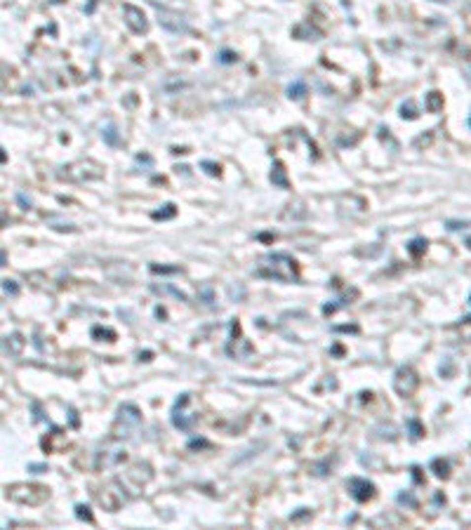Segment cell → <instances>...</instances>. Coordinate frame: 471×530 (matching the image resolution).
Returning a JSON list of instances; mask_svg holds the SVG:
<instances>
[{
    "label": "cell",
    "instance_id": "6da1fadb",
    "mask_svg": "<svg viewBox=\"0 0 471 530\" xmlns=\"http://www.w3.org/2000/svg\"><path fill=\"white\" fill-rule=\"evenodd\" d=\"M255 274L262 278H271V281H280V283H292L297 281L300 266L297 262L285 252H271L264 254L259 259V266L255 269Z\"/></svg>",
    "mask_w": 471,
    "mask_h": 530
},
{
    "label": "cell",
    "instance_id": "7a4b0ae2",
    "mask_svg": "<svg viewBox=\"0 0 471 530\" xmlns=\"http://www.w3.org/2000/svg\"><path fill=\"white\" fill-rule=\"evenodd\" d=\"M5 495L17 504H43L50 497V490L38 483H14V486H7Z\"/></svg>",
    "mask_w": 471,
    "mask_h": 530
},
{
    "label": "cell",
    "instance_id": "3957f363",
    "mask_svg": "<svg viewBox=\"0 0 471 530\" xmlns=\"http://www.w3.org/2000/svg\"><path fill=\"white\" fill-rule=\"evenodd\" d=\"M139 424H141V413L137 410V405H132V403L120 405L116 424H113V438H128Z\"/></svg>",
    "mask_w": 471,
    "mask_h": 530
},
{
    "label": "cell",
    "instance_id": "277c9868",
    "mask_svg": "<svg viewBox=\"0 0 471 530\" xmlns=\"http://www.w3.org/2000/svg\"><path fill=\"white\" fill-rule=\"evenodd\" d=\"M125 499H128L125 488H123V483H118V481L108 483V486L101 488V493H99V502H101V507L108 509V511H118V509L125 504Z\"/></svg>",
    "mask_w": 471,
    "mask_h": 530
},
{
    "label": "cell",
    "instance_id": "5b68a950",
    "mask_svg": "<svg viewBox=\"0 0 471 530\" xmlns=\"http://www.w3.org/2000/svg\"><path fill=\"white\" fill-rule=\"evenodd\" d=\"M191 403V393H182L177 403H174V408H172V424L179 429V431H189L193 424H196V415L186 413V405Z\"/></svg>",
    "mask_w": 471,
    "mask_h": 530
},
{
    "label": "cell",
    "instance_id": "8992f818",
    "mask_svg": "<svg viewBox=\"0 0 471 530\" xmlns=\"http://www.w3.org/2000/svg\"><path fill=\"white\" fill-rule=\"evenodd\" d=\"M417 387H419L417 372L412 370V368H407V365L398 368L396 377H394V389H396V393H401V396L405 398V396H412Z\"/></svg>",
    "mask_w": 471,
    "mask_h": 530
},
{
    "label": "cell",
    "instance_id": "52a82bcc",
    "mask_svg": "<svg viewBox=\"0 0 471 530\" xmlns=\"http://www.w3.org/2000/svg\"><path fill=\"white\" fill-rule=\"evenodd\" d=\"M346 490H349V495H351L356 502H368V499L375 497V483L368 481V478H361V476L349 478V481H346Z\"/></svg>",
    "mask_w": 471,
    "mask_h": 530
},
{
    "label": "cell",
    "instance_id": "ba28073f",
    "mask_svg": "<svg viewBox=\"0 0 471 530\" xmlns=\"http://www.w3.org/2000/svg\"><path fill=\"white\" fill-rule=\"evenodd\" d=\"M153 5H156V10H158V19H161V26H165L168 31H172V33H186L189 31V24H186V19H184L182 14H177V12H172V10H165V7H161L156 0H151Z\"/></svg>",
    "mask_w": 471,
    "mask_h": 530
},
{
    "label": "cell",
    "instance_id": "9c48e42d",
    "mask_svg": "<svg viewBox=\"0 0 471 530\" xmlns=\"http://www.w3.org/2000/svg\"><path fill=\"white\" fill-rule=\"evenodd\" d=\"M123 14H125V24H128V29L132 33H146L149 31V21H146V14L139 10V7H135V5H123Z\"/></svg>",
    "mask_w": 471,
    "mask_h": 530
},
{
    "label": "cell",
    "instance_id": "30bf717a",
    "mask_svg": "<svg viewBox=\"0 0 471 530\" xmlns=\"http://www.w3.org/2000/svg\"><path fill=\"white\" fill-rule=\"evenodd\" d=\"M123 459H125V450H123V445H111V448H104V450H99V453H97L95 466L101 471V469H111V466H116L118 462H123Z\"/></svg>",
    "mask_w": 471,
    "mask_h": 530
},
{
    "label": "cell",
    "instance_id": "8fae6325",
    "mask_svg": "<svg viewBox=\"0 0 471 530\" xmlns=\"http://www.w3.org/2000/svg\"><path fill=\"white\" fill-rule=\"evenodd\" d=\"M226 351L231 353V356H236V358H243V356H250L252 353V344L247 342V339H243V337H238V339H231V344L226 347Z\"/></svg>",
    "mask_w": 471,
    "mask_h": 530
},
{
    "label": "cell",
    "instance_id": "7c38bea8",
    "mask_svg": "<svg viewBox=\"0 0 471 530\" xmlns=\"http://www.w3.org/2000/svg\"><path fill=\"white\" fill-rule=\"evenodd\" d=\"M24 344H26V339H24L19 332H14L12 337H5V349L10 351V353H14V356H19V353H22Z\"/></svg>",
    "mask_w": 471,
    "mask_h": 530
},
{
    "label": "cell",
    "instance_id": "4fadbf2b",
    "mask_svg": "<svg viewBox=\"0 0 471 530\" xmlns=\"http://www.w3.org/2000/svg\"><path fill=\"white\" fill-rule=\"evenodd\" d=\"M271 181L278 186V189H288L290 186V181H288V177H285V170H283V165L280 163H276L273 165V172H271Z\"/></svg>",
    "mask_w": 471,
    "mask_h": 530
},
{
    "label": "cell",
    "instance_id": "5bb4252c",
    "mask_svg": "<svg viewBox=\"0 0 471 530\" xmlns=\"http://www.w3.org/2000/svg\"><path fill=\"white\" fill-rule=\"evenodd\" d=\"M151 290H153V292H158V295H172V297H177L179 302H186V295L179 292L177 287H172V285H151Z\"/></svg>",
    "mask_w": 471,
    "mask_h": 530
},
{
    "label": "cell",
    "instance_id": "9a60e30c",
    "mask_svg": "<svg viewBox=\"0 0 471 530\" xmlns=\"http://www.w3.org/2000/svg\"><path fill=\"white\" fill-rule=\"evenodd\" d=\"M304 95H306V85H304V80H295V83L288 85V97L290 99H302Z\"/></svg>",
    "mask_w": 471,
    "mask_h": 530
},
{
    "label": "cell",
    "instance_id": "2e32d148",
    "mask_svg": "<svg viewBox=\"0 0 471 530\" xmlns=\"http://www.w3.org/2000/svg\"><path fill=\"white\" fill-rule=\"evenodd\" d=\"M198 299H203V304H207V307H212V302H214V292H212V285H210V283H205V285H201V287H198Z\"/></svg>",
    "mask_w": 471,
    "mask_h": 530
},
{
    "label": "cell",
    "instance_id": "e0dca14e",
    "mask_svg": "<svg viewBox=\"0 0 471 530\" xmlns=\"http://www.w3.org/2000/svg\"><path fill=\"white\" fill-rule=\"evenodd\" d=\"M424 250H427V241H424V238H415V241H410V245H407V252L412 254V257H419Z\"/></svg>",
    "mask_w": 471,
    "mask_h": 530
},
{
    "label": "cell",
    "instance_id": "ac0fdd59",
    "mask_svg": "<svg viewBox=\"0 0 471 530\" xmlns=\"http://www.w3.org/2000/svg\"><path fill=\"white\" fill-rule=\"evenodd\" d=\"M75 516H78L80 521L95 523V516H92V511H90V507H87V504H78V507H75Z\"/></svg>",
    "mask_w": 471,
    "mask_h": 530
},
{
    "label": "cell",
    "instance_id": "d6986e66",
    "mask_svg": "<svg viewBox=\"0 0 471 530\" xmlns=\"http://www.w3.org/2000/svg\"><path fill=\"white\" fill-rule=\"evenodd\" d=\"M431 469H434V474H436V476H448V462H445V459H434V462H431Z\"/></svg>",
    "mask_w": 471,
    "mask_h": 530
},
{
    "label": "cell",
    "instance_id": "ffe728a7",
    "mask_svg": "<svg viewBox=\"0 0 471 530\" xmlns=\"http://www.w3.org/2000/svg\"><path fill=\"white\" fill-rule=\"evenodd\" d=\"M2 292H5V295H10V297L19 295V285H17V281H12V278H5V281H2Z\"/></svg>",
    "mask_w": 471,
    "mask_h": 530
},
{
    "label": "cell",
    "instance_id": "44dd1931",
    "mask_svg": "<svg viewBox=\"0 0 471 530\" xmlns=\"http://www.w3.org/2000/svg\"><path fill=\"white\" fill-rule=\"evenodd\" d=\"M440 106H443V99H440V95H438V92H431V95H429V99H427V108H429V111H438Z\"/></svg>",
    "mask_w": 471,
    "mask_h": 530
},
{
    "label": "cell",
    "instance_id": "7402d4cb",
    "mask_svg": "<svg viewBox=\"0 0 471 530\" xmlns=\"http://www.w3.org/2000/svg\"><path fill=\"white\" fill-rule=\"evenodd\" d=\"M407 429H410V436L412 438H419V436L424 434V429H422V424L417 420H407Z\"/></svg>",
    "mask_w": 471,
    "mask_h": 530
},
{
    "label": "cell",
    "instance_id": "603a6c76",
    "mask_svg": "<svg viewBox=\"0 0 471 530\" xmlns=\"http://www.w3.org/2000/svg\"><path fill=\"white\" fill-rule=\"evenodd\" d=\"M174 212H177V210H174V205H165V210L153 212V219H170Z\"/></svg>",
    "mask_w": 471,
    "mask_h": 530
},
{
    "label": "cell",
    "instance_id": "cb8c5ba5",
    "mask_svg": "<svg viewBox=\"0 0 471 530\" xmlns=\"http://www.w3.org/2000/svg\"><path fill=\"white\" fill-rule=\"evenodd\" d=\"M92 337H108L111 342L116 339V332L108 328H92Z\"/></svg>",
    "mask_w": 471,
    "mask_h": 530
},
{
    "label": "cell",
    "instance_id": "d4e9b609",
    "mask_svg": "<svg viewBox=\"0 0 471 530\" xmlns=\"http://www.w3.org/2000/svg\"><path fill=\"white\" fill-rule=\"evenodd\" d=\"M101 135H104V139H106L108 144H118V135H116V127L113 125H106Z\"/></svg>",
    "mask_w": 471,
    "mask_h": 530
},
{
    "label": "cell",
    "instance_id": "484cf974",
    "mask_svg": "<svg viewBox=\"0 0 471 530\" xmlns=\"http://www.w3.org/2000/svg\"><path fill=\"white\" fill-rule=\"evenodd\" d=\"M201 168H203L207 175H212V177H217V175H219V165H217V163H212V160H203V163H201Z\"/></svg>",
    "mask_w": 471,
    "mask_h": 530
},
{
    "label": "cell",
    "instance_id": "4316f807",
    "mask_svg": "<svg viewBox=\"0 0 471 530\" xmlns=\"http://www.w3.org/2000/svg\"><path fill=\"white\" fill-rule=\"evenodd\" d=\"M151 271L153 274H177L179 266H158V264H151Z\"/></svg>",
    "mask_w": 471,
    "mask_h": 530
},
{
    "label": "cell",
    "instance_id": "83f0119b",
    "mask_svg": "<svg viewBox=\"0 0 471 530\" xmlns=\"http://www.w3.org/2000/svg\"><path fill=\"white\" fill-rule=\"evenodd\" d=\"M238 57H236V52H231V50H222L219 52V62L222 64H234Z\"/></svg>",
    "mask_w": 471,
    "mask_h": 530
},
{
    "label": "cell",
    "instance_id": "f1b7e54d",
    "mask_svg": "<svg viewBox=\"0 0 471 530\" xmlns=\"http://www.w3.org/2000/svg\"><path fill=\"white\" fill-rule=\"evenodd\" d=\"M401 116L403 118H415L417 116V113H415V108H412V102H407V104L401 106Z\"/></svg>",
    "mask_w": 471,
    "mask_h": 530
},
{
    "label": "cell",
    "instance_id": "f546056e",
    "mask_svg": "<svg viewBox=\"0 0 471 530\" xmlns=\"http://www.w3.org/2000/svg\"><path fill=\"white\" fill-rule=\"evenodd\" d=\"M398 502H401V504H410V507H415V504H417L415 497H412V495H407V493H398Z\"/></svg>",
    "mask_w": 471,
    "mask_h": 530
},
{
    "label": "cell",
    "instance_id": "4dcf8cb0",
    "mask_svg": "<svg viewBox=\"0 0 471 530\" xmlns=\"http://www.w3.org/2000/svg\"><path fill=\"white\" fill-rule=\"evenodd\" d=\"M335 332H358V325H337Z\"/></svg>",
    "mask_w": 471,
    "mask_h": 530
},
{
    "label": "cell",
    "instance_id": "1f68e13d",
    "mask_svg": "<svg viewBox=\"0 0 471 530\" xmlns=\"http://www.w3.org/2000/svg\"><path fill=\"white\" fill-rule=\"evenodd\" d=\"M464 226H469V224H467V222H462V224L460 222H448L450 231H457V229H464Z\"/></svg>",
    "mask_w": 471,
    "mask_h": 530
},
{
    "label": "cell",
    "instance_id": "d6a6232c",
    "mask_svg": "<svg viewBox=\"0 0 471 530\" xmlns=\"http://www.w3.org/2000/svg\"><path fill=\"white\" fill-rule=\"evenodd\" d=\"M33 474H43V471H47V464H31L29 466Z\"/></svg>",
    "mask_w": 471,
    "mask_h": 530
},
{
    "label": "cell",
    "instance_id": "836d02e7",
    "mask_svg": "<svg viewBox=\"0 0 471 530\" xmlns=\"http://www.w3.org/2000/svg\"><path fill=\"white\" fill-rule=\"evenodd\" d=\"M189 448H207V441H191Z\"/></svg>",
    "mask_w": 471,
    "mask_h": 530
}]
</instances>
